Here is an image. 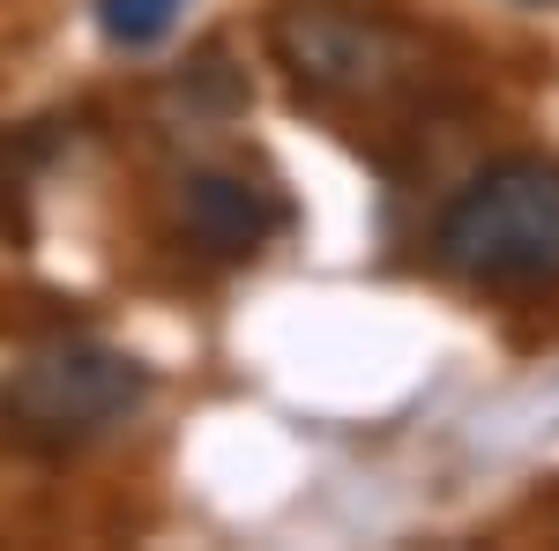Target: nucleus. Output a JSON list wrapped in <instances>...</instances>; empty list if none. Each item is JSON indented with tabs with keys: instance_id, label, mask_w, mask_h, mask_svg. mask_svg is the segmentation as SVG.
Returning <instances> with one entry per match:
<instances>
[{
	"instance_id": "nucleus-1",
	"label": "nucleus",
	"mask_w": 559,
	"mask_h": 551,
	"mask_svg": "<svg viewBox=\"0 0 559 551\" xmlns=\"http://www.w3.org/2000/svg\"><path fill=\"white\" fill-rule=\"evenodd\" d=\"M432 261L471 291H559V165L552 157L485 165L440 209Z\"/></svg>"
},
{
	"instance_id": "nucleus-3",
	"label": "nucleus",
	"mask_w": 559,
	"mask_h": 551,
	"mask_svg": "<svg viewBox=\"0 0 559 551\" xmlns=\"http://www.w3.org/2000/svg\"><path fill=\"white\" fill-rule=\"evenodd\" d=\"M269 45L292 83L336 105H373L388 89H403L418 68V45L366 8H284L269 23Z\"/></svg>"
},
{
	"instance_id": "nucleus-2",
	"label": "nucleus",
	"mask_w": 559,
	"mask_h": 551,
	"mask_svg": "<svg viewBox=\"0 0 559 551\" xmlns=\"http://www.w3.org/2000/svg\"><path fill=\"white\" fill-rule=\"evenodd\" d=\"M142 403H150V366L134 350H112V343H90V336L31 350L0 387V410L15 418V432L45 440V447L97 440V432L128 424Z\"/></svg>"
},
{
	"instance_id": "nucleus-5",
	"label": "nucleus",
	"mask_w": 559,
	"mask_h": 551,
	"mask_svg": "<svg viewBox=\"0 0 559 551\" xmlns=\"http://www.w3.org/2000/svg\"><path fill=\"white\" fill-rule=\"evenodd\" d=\"M179 8L187 0H97V31L112 45H128V52H142L179 23Z\"/></svg>"
},
{
	"instance_id": "nucleus-4",
	"label": "nucleus",
	"mask_w": 559,
	"mask_h": 551,
	"mask_svg": "<svg viewBox=\"0 0 559 551\" xmlns=\"http://www.w3.org/2000/svg\"><path fill=\"white\" fill-rule=\"evenodd\" d=\"M179 216H187V231H194L202 254L247 261V254H261V247L276 239L284 202H276L261 179H247V171H194L187 194H179Z\"/></svg>"
}]
</instances>
